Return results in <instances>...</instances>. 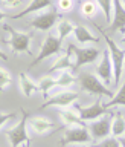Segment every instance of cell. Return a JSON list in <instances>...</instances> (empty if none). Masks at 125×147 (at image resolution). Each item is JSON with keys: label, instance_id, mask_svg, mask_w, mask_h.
Here are the masks:
<instances>
[{"label": "cell", "instance_id": "cell-1", "mask_svg": "<svg viewBox=\"0 0 125 147\" xmlns=\"http://www.w3.org/2000/svg\"><path fill=\"white\" fill-rule=\"evenodd\" d=\"M98 29L101 32V35L105 38V43H107V49L110 52V57H112V63H113V83L114 84H119V81H121V78L124 75V64H125V51L121 49L118 46L116 41H113L110 37L105 34L102 31V28L98 26Z\"/></svg>", "mask_w": 125, "mask_h": 147}, {"label": "cell", "instance_id": "cell-2", "mask_svg": "<svg viewBox=\"0 0 125 147\" xmlns=\"http://www.w3.org/2000/svg\"><path fill=\"white\" fill-rule=\"evenodd\" d=\"M78 81H80L82 89L90 95H105V96H110V98L114 95L98 77H95L90 72H81L80 77H78Z\"/></svg>", "mask_w": 125, "mask_h": 147}, {"label": "cell", "instance_id": "cell-3", "mask_svg": "<svg viewBox=\"0 0 125 147\" xmlns=\"http://www.w3.org/2000/svg\"><path fill=\"white\" fill-rule=\"evenodd\" d=\"M3 29L9 32V46H11L12 52H25L27 55H31L32 52L29 51V45H31V38H32V32L26 34V32H20L15 31L12 26L9 25H3Z\"/></svg>", "mask_w": 125, "mask_h": 147}, {"label": "cell", "instance_id": "cell-4", "mask_svg": "<svg viewBox=\"0 0 125 147\" xmlns=\"http://www.w3.org/2000/svg\"><path fill=\"white\" fill-rule=\"evenodd\" d=\"M27 118H29V112H26V110L23 109L20 123H18L15 127H12V129H9V130L5 132L8 136V140L11 141V147H18V146H23L26 141H31V138L27 136V132H26Z\"/></svg>", "mask_w": 125, "mask_h": 147}, {"label": "cell", "instance_id": "cell-5", "mask_svg": "<svg viewBox=\"0 0 125 147\" xmlns=\"http://www.w3.org/2000/svg\"><path fill=\"white\" fill-rule=\"evenodd\" d=\"M61 43H63V41L59 40L55 34H47V37H46L44 41L41 43L38 55H37V57L34 58V61L31 63V67L35 66V64H38V63H41L44 58L50 57V55L59 54V52H61Z\"/></svg>", "mask_w": 125, "mask_h": 147}, {"label": "cell", "instance_id": "cell-6", "mask_svg": "<svg viewBox=\"0 0 125 147\" xmlns=\"http://www.w3.org/2000/svg\"><path fill=\"white\" fill-rule=\"evenodd\" d=\"M113 115L114 113H108L104 115L102 118L96 119V121H92L89 124V132L93 140L96 141H104L107 140L108 135L112 133V123H113Z\"/></svg>", "mask_w": 125, "mask_h": 147}, {"label": "cell", "instance_id": "cell-7", "mask_svg": "<svg viewBox=\"0 0 125 147\" xmlns=\"http://www.w3.org/2000/svg\"><path fill=\"white\" fill-rule=\"evenodd\" d=\"M69 49H70V52L75 54V57H76L73 71H78V69H80L81 66H84V64L96 61L99 55H102L101 51L96 49V48H78V46H75V45H69L67 51Z\"/></svg>", "mask_w": 125, "mask_h": 147}, {"label": "cell", "instance_id": "cell-8", "mask_svg": "<svg viewBox=\"0 0 125 147\" xmlns=\"http://www.w3.org/2000/svg\"><path fill=\"white\" fill-rule=\"evenodd\" d=\"M92 141H93V138H92L87 127H70L64 132V136L61 140V146H67L70 142L87 144V142H92Z\"/></svg>", "mask_w": 125, "mask_h": 147}, {"label": "cell", "instance_id": "cell-9", "mask_svg": "<svg viewBox=\"0 0 125 147\" xmlns=\"http://www.w3.org/2000/svg\"><path fill=\"white\" fill-rule=\"evenodd\" d=\"M96 75L99 77V80L104 83L105 86H112L113 83V63H112V57H110L108 49H105V52H102L101 55V61L96 67Z\"/></svg>", "mask_w": 125, "mask_h": 147}, {"label": "cell", "instance_id": "cell-10", "mask_svg": "<svg viewBox=\"0 0 125 147\" xmlns=\"http://www.w3.org/2000/svg\"><path fill=\"white\" fill-rule=\"evenodd\" d=\"M59 18H61V14H58L57 11H46L43 14H38L31 22V25L35 31H50L55 25H58L57 22Z\"/></svg>", "mask_w": 125, "mask_h": 147}, {"label": "cell", "instance_id": "cell-11", "mask_svg": "<svg viewBox=\"0 0 125 147\" xmlns=\"http://www.w3.org/2000/svg\"><path fill=\"white\" fill-rule=\"evenodd\" d=\"M76 110H78V113H80V117L82 121H96V119H99V118H102L105 113H110L107 109L104 107L102 104H101V100L98 98L95 101L92 106H89V107H81V106H76Z\"/></svg>", "mask_w": 125, "mask_h": 147}, {"label": "cell", "instance_id": "cell-12", "mask_svg": "<svg viewBox=\"0 0 125 147\" xmlns=\"http://www.w3.org/2000/svg\"><path fill=\"white\" fill-rule=\"evenodd\" d=\"M78 92L73 90H66V92H59V94L53 95L52 98H49L47 101H44L43 104L40 106V109L44 107H50V106H58V107H69L70 104H73L78 100Z\"/></svg>", "mask_w": 125, "mask_h": 147}, {"label": "cell", "instance_id": "cell-13", "mask_svg": "<svg viewBox=\"0 0 125 147\" xmlns=\"http://www.w3.org/2000/svg\"><path fill=\"white\" fill-rule=\"evenodd\" d=\"M125 29V9L122 6V2H114V11H113V20L108 25V31H124Z\"/></svg>", "mask_w": 125, "mask_h": 147}, {"label": "cell", "instance_id": "cell-14", "mask_svg": "<svg viewBox=\"0 0 125 147\" xmlns=\"http://www.w3.org/2000/svg\"><path fill=\"white\" fill-rule=\"evenodd\" d=\"M59 118H61V121L64 126H76V127H86V123L81 119L80 113L75 112L73 109H59Z\"/></svg>", "mask_w": 125, "mask_h": 147}, {"label": "cell", "instance_id": "cell-15", "mask_svg": "<svg viewBox=\"0 0 125 147\" xmlns=\"http://www.w3.org/2000/svg\"><path fill=\"white\" fill-rule=\"evenodd\" d=\"M50 6H52V2H50V0H35V2H29V5H27L20 14L9 16V18L17 20V18H21V17H25V16H27V14H31V12H37V11H41V9H47Z\"/></svg>", "mask_w": 125, "mask_h": 147}, {"label": "cell", "instance_id": "cell-16", "mask_svg": "<svg viewBox=\"0 0 125 147\" xmlns=\"http://www.w3.org/2000/svg\"><path fill=\"white\" fill-rule=\"evenodd\" d=\"M73 35H75V38L78 43H81V45H87V43H99V38L98 37H95L92 32L87 29L86 26H76L75 28V32H73Z\"/></svg>", "mask_w": 125, "mask_h": 147}, {"label": "cell", "instance_id": "cell-17", "mask_svg": "<svg viewBox=\"0 0 125 147\" xmlns=\"http://www.w3.org/2000/svg\"><path fill=\"white\" fill-rule=\"evenodd\" d=\"M20 90L23 92L25 96H32L35 92H38V84L32 81L27 77L26 72H21L20 74Z\"/></svg>", "mask_w": 125, "mask_h": 147}, {"label": "cell", "instance_id": "cell-18", "mask_svg": "<svg viewBox=\"0 0 125 147\" xmlns=\"http://www.w3.org/2000/svg\"><path fill=\"white\" fill-rule=\"evenodd\" d=\"M67 69H73V64L70 61V52L69 54H64V55H59V57L52 63V66L49 67L47 74H52L55 71H67Z\"/></svg>", "mask_w": 125, "mask_h": 147}, {"label": "cell", "instance_id": "cell-19", "mask_svg": "<svg viewBox=\"0 0 125 147\" xmlns=\"http://www.w3.org/2000/svg\"><path fill=\"white\" fill-rule=\"evenodd\" d=\"M125 133V117L118 112L113 115V123H112V135L113 138H122V135Z\"/></svg>", "mask_w": 125, "mask_h": 147}, {"label": "cell", "instance_id": "cell-20", "mask_svg": "<svg viewBox=\"0 0 125 147\" xmlns=\"http://www.w3.org/2000/svg\"><path fill=\"white\" fill-rule=\"evenodd\" d=\"M29 126H31V129L35 133H46L47 130H50V129L53 127V124L50 123L47 118L35 117V118H32L31 121H29Z\"/></svg>", "mask_w": 125, "mask_h": 147}, {"label": "cell", "instance_id": "cell-21", "mask_svg": "<svg viewBox=\"0 0 125 147\" xmlns=\"http://www.w3.org/2000/svg\"><path fill=\"white\" fill-rule=\"evenodd\" d=\"M114 106H125V74H124V81H122V86L119 87V90L112 96V100L107 101L104 104L105 109H110V107H114Z\"/></svg>", "mask_w": 125, "mask_h": 147}, {"label": "cell", "instance_id": "cell-22", "mask_svg": "<svg viewBox=\"0 0 125 147\" xmlns=\"http://www.w3.org/2000/svg\"><path fill=\"white\" fill-rule=\"evenodd\" d=\"M75 25L70 22V20H59L58 25H57V32H58V38L59 40H64L67 35H70L75 32Z\"/></svg>", "mask_w": 125, "mask_h": 147}, {"label": "cell", "instance_id": "cell-23", "mask_svg": "<svg viewBox=\"0 0 125 147\" xmlns=\"http://www.w3.org/2000/svg\"><path fill=\"white\" fill-rule=\"evenodd\" d=\"M37 84H38V92H41L43 96L46 98L47 94H49V90L52 89V87L57 86V78L52 77V75H44L38 83H37Z\"/></svg>", "mask_w": 125, "mask_h": 147}, {"label": "cell", "instance_id": "cell-24", "mask_svg": "<svg viewBox=\"0 0 125 147\" xmlns=\"http://www.w3.org/2000/svg\"><path fill=\"white\" fill-rule=\"evenodd\" d=\"M75 81H76V78H75V75H73L72 72L64 71V72L59 74L58 78H57V86L58 87H69V86H72Z\"/></svg>", "mask_w": 125, "mask_h": 147}, {"label": "cell", "instance_id": "cell-25", "mask_svg": "<svg viewBox=\"0 0 125 147\" xmlns=\"http://www.w3.org/2000/svg\"><path fill=\"white\" fill-rule=\"evenodd\" d=\"M98 8L104 12V17H105V22L112 23L113 20V11H114V2H98Z\"/></svg>", "mask_w": 125, "mask_h": 147}, {"label": "cell", "instance_id": "cell-26", "mask_svg": "<svg viewBox=\"0 0 125 147\" xmlns=\"http://www.w3.org/2000/svg\"><path fill=\"white\" fill-rule=\"evenodd\" d=\"M96 11H98V3L86 2V3L81 5V12H82V16H84V17H89V18L95 17Z\"/></svg>", "mask_w": 125, "mask_h": 147}, {"label": "cell", "instance_id": "cell-27", "mask_svg": "<svg viewBox=\"0 0 125 147\" xmlns=\"http://www.w3.org/2000/svg\"><path fill=\"white\" fill-rule=\"evenodd\" d=\"M11 83H12L11 74H9L6 69H3L0 66V95H2L3 89H6L8 86H11Z\"/></svg>", "mask_w": 125, "mask_h": 147}, {"label": "cell", "instance_id": "cell-28", "mask_svg": "<svg viewBox=\"0 0 125 147\" xmlns=\"http://www.w3.org/2000/svg\"><path fill=\"white\" fill-rule=\"evenodd\" d=\"M95 147H122L118 138H107L104 141H99Z\"/></svg>", "mask_w": 125, "mask_h": 147}, {"label": "cell", "instance_id": "cell-29", "mask_svg": "<svg viewBox=\"0 0 125 147\" xmlns=\"http://www.w3.org/2000/svg\"><path fill=\"white\" fill-rule=\"evenodd\" d=\"M17 115L15 112H9V113H0V127L3 126V124H6L9 119H14Z\"/></svg>", "mask_w": 125, "mask_h": 147}, {"label": "cell", "instance_id": "cell-30", "mask_svg": "<svg viewBox=\"0 0 125 147\" xmlns=\"http://www.w3.org/2000/svg\"><path fill=\"white\" fill-rule=\"evenodd\" d=\"M58 8L59 11L66 12V11H70L73 8V2H67V0H61V2H58Z\"/></svg>", "mask_w": 125, "mask_h": 147}, {"label": "cell", "instance_id": "cell-31", "mask_svg": "<svg viewBox=\"0 0 125 147\" xmlns=\"http://www.w3.org/2000/svg\"><path fill=\"white\" fill-rule=\"evenodd\" d=\"M23 2H18V0H11V2H5L3 5L6 8H15V6H20Z\"/></svg>", "mask_w": 125, "mask_h": 147}, {"label": "cell", "instance_id": "cell-32", "mask_svg": "<svg viewBox=\"0 0 125 147\" xmlns=\"http://www.w3.org/2000/svg\"><path fill=\"white\" fill-rule=\"evenodd\" d=\"M0 60H5V61H6V60H8V55L5 54L2 49H0Z\"/></svg>", "mask_w": 125, "mask_h": 147}, {"label": "cell", "instance_id": "cell-33", "mask_svg": "<svg viewBox=\"0 0 125 147\" xmlns=\"http://www.w3.org/2000/svg\"><path fill=\"white\" fill-rule=\"evenodd\" d=\"M6 17H8V14H5L2 9H0V23H2V20H3V18H6Z\"/></svg>", "mask_w": 125, "mask_h": 147}, {"label": "cell", "instance_id": "cell-34", "mask_svg": "<svg viewBox=\"0 0 125 147\" xmlns=\"http://www.w3.org/2000/svg\"><path fill=\"white\" fill-rule=\"evenodd\" d=\"M119 142H121V146H122V147H125V136L119 138Z\"/></svg>", "mask_w": 125, "mask_h": 147}, {"label": "cell", "instance_id": "cell-35", "mask_svg": "<svg viewBox=\"0 0 125 147\" xmlns=\"http://www.w3.org/2000/svg\"><path fill=\"white\" fill-rule=\"evenodd\" d=\"M21 147H31V141H26V142H25V144H23Z\"/></svg>", "mask_w": 125, "mask_h": 147}, {"label": "cell", "instance_id": "cell-36", "mask_svg": "<svg viewBox=\"0 0 125 147\" xmlns=\"http://www.w3.org/2000/svg\"><path fill=\"white\" fill-rule=\"evenodd\" d=\"M122 34H124V35H125V29H124V31H122ZM124 43H125V37H124Z\"/></svg>", "mask_w": 125, "mask_h": 147}, {"label": "cell", "instance_id": "cell-37", "mask_svg": "<svg viewBox=\"0 0 125 147\" xmlns=\"http://www.w3.org/2000/svg\"><path fill=\"white\" fill-rule=\"evenodd\" d=\"M122 6H124V9H125V0H124V2H122Z\"/></svg>", "mask_w": 125, "mask_h": 147}]
</instances>
